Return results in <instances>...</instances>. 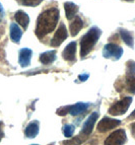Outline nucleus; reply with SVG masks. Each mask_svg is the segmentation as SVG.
Here are the masks:
<instances>
[{
	"label": "nucleus",
	"instance_id": "30",
	"mask_svg": "<svg viewBox=\"0 0 135 145\" xmlns=\"http://www.w3.org/2000/svg\"><path fill=\"white\" fill-rule=\"evenodd\" d=\"M33 145H38V144H33Z\"/></svg>",
	"mask_w": 135,
	"mask_h": 145
},
{
	"label": "nucleus",
	"instance_id": "25",
	"mask_svg": "<svg viewBox=\"0 0 135 145\" xmlns=\"http://www.w3.org/2000/svg\"><path fill=\"white\" fill-rule=\"evenodd\" d=\"M3 15H4V11H3L2 5H1V3H0V22H1V20H2Z\"/></svg>",
	"mask_w": 135,
	"mask_h": 145
},
{
	"label": "nucleus",
	"instance_id": "15",
	"mask_svg": "<svg viewBox=\"0 0 135 145\" xmlns=\"http://www.w3.org/2000/svg\"><path fill=\"white\" fill-rule=\"evenodd\" d=\"M64 9H65V14L68 20H71L76 15L78 11V6L72 2H65L64 3Z\"/></svg>",
	"mask_w": 135,
	"mask_h": 145
},
{
	"label": "nucleus",
	"instance_id": "9",
	"mask_svg": "<svg viewBox=\"0 0 135 145\" xmlns=\"http://www.w3.org/2000/svg\"><path fill=\"white\" fill-rule=\"evenodd\" d=\"M67 37H68V34H67V29H66L65 25H64V24H61L60 27H58L57 31H56L53 39H52V42H51L52 47H59L61 44L64 42V40L67 39Z\"/></svg>",
	"mask_w": 135,
	"mask_h": 145
},
{
	"label": "nucleus",
	"instance_id": "27",
	"mask_svg": "<svg viewBox=\"0 0 135 145\" xmlns=\"http://www.w3.org/2000/svg\"><path fill=\"white\" fill-rule=\"evenodd\" d=\"M131 132H132V135L135 137V123L131 125Z\"/></svg>",
	"mask_w": 135,
	"mask_h": 145
},
{
	"label": "nucleus",
	"instance_id": "8",
	"mask_svg": "<svg viewBox=\"0 0 135 145\" xmlns=\"http://www.w3.org/2000/svg\"><path fill=\"white\" fill-rule=\"evenodd\" d=\"M120 124H121L120 120H115V119L105 117V118L102 119L101 122L98 124V130H99V132H106V131H108V130H111V129L118 127Z\"/></svg>",
	"mask_w": 135,
	"mask_h": 145
},
{
	"label": "nucleus",
	"instance_id": "3",
	"mask_svg": "<svg viewBox=\"0 0 135 145\" xmlns=\"http://www.w3.org/2000/svg\"><path fill=\"white\" fill-rule=\"evenodd\" d=\"M132 103V97H126L123 99H121L119 102L115 103L113 106L109 109V114L113 115V116H119V115L125 114L127 110L129 109V106Z\"/></svg>",
	"mask_w": 135,
	"mask_h": 145
},
{
	"label": "nucleus",
	"instance_id": "17",
	"mask_svg": "<svg viewBox=\"0 0 135 145\" xmlns=\"http://www.w3.org/2000/svg\"><path fill=\"white\" fill-rule=\"evenodd\" d=\"M56 59V51L52 50V51H47L45 53L40 55V61L43 64H51L53 63Z\"/></svg>",
	"mask_w": 135,
	"mask_h": 145
},
{
	"label": "nucleus",
	"instance_id": "14",
	"mask_svg": "<svg viewBox=\"0 0 135 145\" xmlns=\"http://www.w3.org/2000/svg\"><path fill=\"white\" fill-rule=\"evenodd\" d=\"M83 27V22H82V20L79 16L74 17L73 22L70 24V33H71V36L75 37L78 33L80 31V29Z\"/></svg>",
	"mask_w": 135,
	"mask_h": 145
},
{
	"label": "nucleus",
	"instance_id": "1",
	"mask_svg": "<svg viewBox=\"0 0 135 145\" xmlns=\"http://www.w3.org/2000/svg\"><path fill=\"white\" fill-rule=\"evenodd\" d=\"M59 20V10L56 7L45 10L39 15L37 20L36 35L39 39H43L46 35L50 34L55 29Z\"/></svg>",
	"mask_w": 135,
	"mask_h": 145
},
{
	"label": "nucleus",
	"instance_id": "7",
	"mask_svg": "<svg viewBox=\"0 0 135 145\" xmlns=\"http://www.w3.org/2000/svg\"><path fill=\"white\" fill-rule=\"evenodd\" d=\"M98 118H99V114H98V113H92V114L87 118V120L85 122V124H83L82 129H81V134H80V135H81L82 137L87 138L88 135H90Z\"/></svg>",
	"mask_w": 135,
	"mask_h": 145
},
{
	"label": "nucleus",
	"instance_id": "26",
	"mask_svg": "<svg viewBox=\"0 0 135 145\" xmlns=\"http://www.w3.org/2000/svg\"><path fill=\"white\" fill-rule=\"evenodd\" d=\"M2 126H3V124L0 122V141H1V139L3 138V135H4V133H3V130H2Z\"/></svg>",
	"mask_w": 135,
	"mask_h": 145
},
{
	"label": "nucleus",
	"instance_id": "23",
	"mask_svg": "<svg viewBox=\"0 0 135 145\" xmlns=\"http://www.w3.org/2000/svg\"><path fill=\"white\" fill-rule=\"evenodd\" d=\"M70 110H71V106H62V108H59L57 110V114L59 116H65V115L69 114Z\"/></svg>",
	"mask_w": 135,
	"mask_h": 145
},
{
	"label": "nucleus",
	"instance_id": "2",
	"mask_svg": "<svg viewBox=\"0 0 135 145\" xmlns=\"http://www.w3.org/2000/svg\"><path fill=\"white\" fill-rule=\"evenodd\" d=\"M102 31L98 27H92L80 40V57H85L92 51L98 40L101 37Z\"/></svg>",
	"mask_w": 135,
	"mask_h": 145
},
{
	"label": "nucleus",
	"instance_id": "11",
	"mask_svg": "<svg viewBox=\"0 0 135 145\" xmlns=\"http://www.w3.org/2000/svg\"><path fill=\"white\" fill-rule=\"evenodd\" d=\"M31 55H33V52H31V49L24 48L19 51L18 61H19V64H20L22 67H27V66L29 65Z\"/></svg>",
	"mask_w": 135,
	"mask_h": 145
},
{
	"label": "nucleus",
	"instance_id": "4",
	"mask_svg": "<svg viewBox=\"0 0 135 145\" xmlns=\"http://www.w3.org/2000/svg\"><path fill=\"white\" fill-rule=\"evenodd\" d=\"M126 84L127 90L131 93H135V62H127V73H126Z\"/></svg>",
	"mask_w": 135,
	"mask_h": 145
},
{
	"label": "nucleus",
	"instance_id": "19",
	"mask_svg": "<svg viewBox=\"0 0 135 145\" xmlns=\"http://www.w3.org/2000/svg\"><path fill=\"white\" fill-rule=\"evenodd\" d=\"M120 35H121V38L122 40L124 41V43L127 45V46L131 47L132 48L134 43H133V37L132 35L129 33V31H125V29H120Z\"/></svg>",
	"mask_w": 135,
	"mask_h": 145
},
{
	"label": "nucleus",
	"instance_id": "16",
	"mask_svg": "<svg viewBox=\"0 0 135 145\" xmlns=\"http://www.w3.org/2000/svg\"><path fill=\"white\" fill-rule=\"evenodd\" d=\"M39 133V123L37 121H34L29 123L27 126V128L24 130V134L29 138H34L38 135Z\"/></svg>",
	"mask_w": 135,
	"mask_h": 145
},
{
	"label": "nucleus",
	"instance_id": "13",
	"mask_svg": "<svg viewBox=\"0 0 135 145\" xmlns=\"http://www.w3.org/2000/svg\"><path fill=\"white\" fill-rule=\"evenodd\" d=\"M22 36V29H19V27L16 24H10V38L14 43L18 44Z\"/></svg>",
	"mask_w": 135,
	"mask_h": 145
},
{
	"label": "nucleus",
	"instance_id": "12",
	"mask_svg": "<svg viewBox=\"0 0 135 145\" xmlns=\"http://www.w3.org/2000/svg\"><path fill=\"white\" fill-rule=\"evenodd\" d=\"M14 17H15V20L17 22V24H20L22 27H24V29H27L28 25H29V15H28L26 12L19 10V11H17L16 13H15Z\"/></svg>",
	"mask_w": 135,
	"mask_h": 145
},
{
	"label": "nucleus",
	"instance_id": "21",
	"mask_svg": "<svg viewBox=\"0 0 135 145\" xmlns=\"http://www.w3.org/2000/svg\"><path fill=\"white\" fill-rule=\"evenodd\" d=\"M16 1L24 6H37L42 2V0H16Z\"/></svg>",
	"mask_w": 135,
	"mask_h": 145
},
{
	"label": "nucleus",
	"instance_id": "5",
	"mask_svg": "<svg viewBox=\"0 0 135 145\" xmlns=\"http://www.w3.org/2000/svg\"><path fill=\"white\" fill-rule=\"evenodd\" d=\"M126 142V133L123 129L117 130L108 136L105 140V145H123Z\"/></svg>",
	"mask_w": 135,
	"mask_h": 145
},
{
	"label": "nucleus",
	"instance_id": "6",
	"mask_svg": "<svg viewBox=\"0 0 135 145\" xmlns=\"http://www.w3.org/2000/svg\"><path fill=\"white\" fill-rule=\"evenodd\" d=\"M123 54V50L116 44H108L106 45L103 51V55L105 58H114L115 60L120 59V57Z\"/></svg>",
	"mask_w": 135,
	"mask_h": 145
},
{
	"label": "nucleus",
	"instance_id": "28",
	"mask_svg": "<svg viewBox=\"0 0 135 145\" xmlns=\"http://www.w3.org/2000/svg\"><path fill=\"white\" fill-rule=\"evenodd\" d=\"M128 119H129V120H132V119H135V110H134V112H133L132 114H131L130 116L128 117Z\"/></svg>",
	"mask_w": 135,
	"mask_h": 145
},
{
	"label": "nucleus",
	"instance_id": "20",
	"mask_svg": "<svg viewBox=\"0 0 135 145\" xmlns=\"http://www.w3.org/2000/svg\"><path fill=\"white\" fill-rule=\"evenodd\" d=\"M85 137H82L81 135H78L77 137L73 138L72 140H67V141H64L63 142V144L64 145H80L83 141H85Z\"/></svg>",
	"mask_w": 135,
	"mask_h": 145
},
{
	"label": "nucleus",
	"instance_id": "22",
	"mask_svg": "<svg viewBox=\"0 0 135 145\" xmlns=\"http://www.w3.org/2000/svg\"><path fill=\"white\" fill-rule=\"evenodd\" d=\"M74 133V126L72 125H65L63 127V134L65 137H71Z\"/></svg>",
	"mask_w": 135,
	"mask_h": 145
},
{
	"label": "nucleus",
	"instance_id": "18",
	"mask_svg": "<svg viewBox=\"0 0 135 145\" xmlns=\"http://www.w3.org/2000/svg\"><path fill=\"white\" fill-rule=\"evenodd\" d=\"M88 106V104H85V103H77L74 106H71V110H70L69 114H71L72 116H77V115L87 111Z\"/></svg>",
	"mask_w": 135,
	"mask_h": 145
},
{
	"label": "nucleus",
	"instance_id": "10",
	"mask_svg": "<svg viewBox=\"0 0 135 145\" xmlns=\"http://www.w3.org/2000/svg\"><path fill=\"white\" fill-rule=\"evenodd\" d=\"M75 53H76V43L71 42L65 47L64 51H63V59L69 61V62H73V61H75Z\"/></svg>",
	"mask_w": 135,
	"mask_h": 145
},
{
	"label": "nucleus",
	"instance_id": "29",
	"mask_svg": "<svg viewBox=\"0 0 135 145\" xmlns=\"http://www.w3.org/2000/svg\"><path fill=\"white\" fill-rule=\"evenodd\" d=\"M126 1H133V0H126Z\"/></svg>",
	"mask_w": 135,
	"mask_h": 145
},
{
	"label": "nucleus",
	"instance_id": "24",
	"mask_svg": "<svg viewBox=\"0 0 135 145\" xmlns=\"http://www.w3.org/2000/svg\"><path fill=\"white\" fill-rule=\"evenodd\" d=\"M78 78H79L80 81H85V80L88 78V74H85V75H79L78 76Z\"/></svg>",
	"mask_w": 135,
	"mask_h": 145
}]
</instances>
